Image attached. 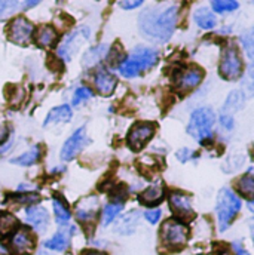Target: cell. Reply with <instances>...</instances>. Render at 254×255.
Instances as JSON below:
<instances>
[{
	"mask_svg": "<svg viewBox=\"0 0 254 255\" xmlns=\"http://www.w3.org/2000/svg\"><path fill=\"white\" fill-rule=\"evenodd\" d=\"M138 218H140V214L137 211H131L128 215H125L122 218V221L118 224L116 232L118 233H122V235H131L135 230V227H137Z\"/></svg>",
	"mask_w": 254,
	"mask_h": 255,
	"instance_id": "obj_23",
	"label": "cell"
},
{
	"mask_svg": "<svg viewBox=\"0 0 254 255\" xmlns=\"http://www.w3.org/2000/svg\"><path fill=\"white\" fill-rule=\"evenodd\" d=\"M220 255H229L228 253H223V254H220Z\"/></svg>",
	"mask_w": 254,
	"mask_h": 255,
	"instance_id": "obj_43",
	"label": "cell"
},
{
	"mask_svg": "<svg viewBox=\"0 0 254 255\" xmlns=\"http://www.w3.org/2000/svg\"><path fill=\"white\" fill-rule=\"evenodd\" d=\"M238 190H240V193H241L246 199H249V200L253 199L254 181L253 175H252V171H250L249 174H246V175L238 181Z\"/></svg>",
	"mask_w": 254,
	"mask_h": 255,
	"instance_id": "obj_27",
	"label": "cell"
},
{
	"mask_svg": "<svg viewBox=\"0 0 254 255\" xmlns=\"http://www.w3.org/2000/svg\"><path fill=\"white\" fill-rule=\"evenodd\" d=\"M39 1H22L21 4L24 6V7H31V6H36Z\"/></svg>",
	"mask_w": 254,
	"mask_h": 255,
	"instance_id": "obj_40",
	"label": "cell"
},
{
	"mask_svg": "<svg viewBox=\"0 0 254 255\" xmlns=\"http://www.w3.org/2000/svg\"><path fill=\"white\" fill-rule=\"evenodd\" d=\"M177 157H179V160H180V162H186V160H189V157H191V150H189V148L179 150Z\"/></svg>",
	"mask_w": 254,
	"mask_h": 255,
	"instance_id": "obj_37",
	"label": "cell"
},
{
	"mask_svg": "<svg viewBox=\"0 0 254 255\" xmlns=\"http://www.w3.org/2000/svg\"><path fill=\"white\" fill-rule=\"evenodd\" d=\"M25 221L39 233L46 232L49 224V214L42 206H30L25 209Z\"/></svg>",
	"mask_w": 254,
	"mask_h": 255,
	"instance_id": "obj_11",
	"label": "cell"
},
{
	"mask_svg": "<svg viewBox=\"0 0 254 255\" xmlns=\"http://www.w3.org/2000/svg\"><path fill=\"white\" fill-rule=\"evenodd\" d=\"M243 104H244V97H243V94L238 92V91L232 92V94L228 97V100H226V103H225V106H223V115L231 116V113L238 112V110L243 107Z\"/></svg>",
	"mask_w": 254,
	"mask_h": 255,
	"instance_id": "obj_24",
	"label": "cell"
},
{
	"mask_svg": "<svg viewBox=\"0 0 254 255\" xmlns=\"http://www.w3.org/2000/svg\"><path fill=\"white\" fill-rule=\"evenodd\" d=\"M214 122H216V116L211 109H208V107L196 109L191 115L188 132L191 136H193L196 141H199L202 144L211 138Z\"/></svg>",
	"mask_w": 254,
	"mask_h": 255,
	"instance_id": "obj_4",
	"label": "cell"
},
{
	"mask_svg": "<svg viewBox=\"0 0 254 255\" xmlns=\"http://www.w3.org/2000/svg\"><path fill=\"white\" fill-rule=\"evenodd\" d=\"M232 247H234V250H235V253H237V255H250L238 242H234L232 244Z\"/></svg>",
	"mask_w": 254,
	"mask_h": 255,
	"instance_id": "obj_39",
	"label": "cell"
},
{
	"mask_svg": "<svg viewBox=\"0 0 254 255\" xmlns=\"http://www.w3.org/2000/svg\"><path fill=\"white\" fill-rule=\"evenodd\" d=\"M164 197V187L161 184H155L152 187H149L147 190H144L143 193H140L138 199L141 203L144 205H156V203H161Z\"/></svg>",
	"mask_w": 254,
	"mask_h": 255,
	"instance_id": "obj_21",
	"label": "cell"
},
{
	"mask_svg": "<svg viewBox=\"0 0 254 255\" xmlns=\"http://www.w3.org/2000/svg\"><path fill=\"white\" fill-rule=\"evenodd\" d=\"M211 6L217 13H228V12H234L235 9H238L240 3L237 0H216V1H211Z\"/></svg>",
	"mask_w": 254,
	"mask_h": 255,
	"instance_id": "obj_29",
	"label": "cell"
},
{
	"mask_svg": "<svg viewBox=\"0 0 254 255\" xmlns=\"http://www.w3.org/2000/svg\"><path fill=\"white\" fill-rule=\"evenodd\" d=\"M122 209H124V203H119V202L118 203H115V202L109 203L103 211V226H109L118 217V214Z\"/></svg>",
	"mask_w": 254,
	"mask_h": 255,
	"instance_id": "obj_28",
	"label": "cell"
},
{
	"mask_svg": "<svg viewBox=\"0 0 254 255\" xmlns=\"http://www.w3.org/2000/svg\"><path fill=\"white\" fill-rule=\"evenodd\" d=\"M156 127L155 124H149V122H138L134 127L131 128L129 133L127 136V142L131 150L138 151L141 150L155 135Z\"/></svg>",
	"mask_w": 254,
	"mask_h": 255,
	"instance_id": "obj_8",
	"label": "cell"
},
{
	"mask_svg": "<svg viewBox=\"0 0 254 255\" xmlns=\"http://www.w3.org/2000/svg\"><path fill=\"white\" fill-rule=\"evenodd\" d=\"M241 42H243V45H244V48H246L249 57L253 58V34H252V31L243 34V36H241Z\"/></svg>",
	"mask_w": 254,
	"mask_h": 255,
	"instance_id": "obj_33",
	"label": "cell"
},
{
	"mask_svg": "<svg viewBox=\"0 0 254 255\" xmlns=\"http://www.w3.org/2000/svg\"><path fill=\"white\" fill-rule=\"evenodd\" d=\"M220 124L223 125V127L226 128V129H232L234 127V121H232V116H226V115H222L220 116Z\"/></svg>",
	"mask_w": 254,
	"mask_h": 255,
	"instance_id": "obj_35",
	"label": "cell"
},
{
	"mask_svg": "<svg viewBox=\"0 0 254 255\" xmlns=\"http://www.w3.org/2000/svg\"><path fill=\"white\" fill-rule=\"evenodd\" d=\"M19 1H12V0H0V18H6L7 15L13 13L16 7L19 6Z\"/></svg>",
	"mask_w": 254,
	"mask_h": 255,
	"instance_id": "obj_32",
	"label": "cell"
},
{
	"mask_svg": "<svg viewBox=\"0 0 254 255\" xmlns=\"http://www.w3.org/2000/svg\"><path fill=\"white\" fill-rule=\"evenodd\" d=\"M88 144V138H86V130L85 127L79 128L76 132H73V135L64 142L63 148H61V159L68 162L71 159H74L82 148Z\"/></svg>",
	"mask_w": 254,
	"mask_h": 255,
	"instance_id": "obj_10",
	"label": "cell"
},
{
	"mask_svg": "<svg viewBox=\"0 0 254 255\" xmlns=\"http://www.w3.org/2000/svg\"><path fill=\"white\" fill-rule=\"evenodd\" d=\"M7 133H9V129L6 125H0V144L4 142V139L7 138Z\"/></svg>",
	"mask_w": 254,
	"mask_h": 255,
	"instance_id": "obj_38",
	"label": "cell"
},
{
	"mask_svg": "<svg viewBox=\"0 0 254 255\" xmlns=\"http://www.w3.org/2000/svg\"><path fill=\"white\" fill-rule=\"evenodd\" d=\"M92 91L89 89V88H79V89H76V92H74V95H73V106H79L80 103H83V101H86V100H91L92 98Z\"/></svg>",
	"mask_w": 254,
	"mask_h": 255,
	"instance_id": "obj_31",
	"label": "cell"
},
{
	"mask_svg": "<svg viewBox=\"0 0 254 255\" xmlns=\"http://www.w3.org/2000/svg\"><path fill=\"white\" fill-rule=\"evenodd\" d=\"M193 19L198 24V27L202 28V30H211V28L216 27V16L207 7L196 9L195 15H193Z\"/></svg>",
	"mask_w": 254,
	"mask_h": 255,
	"instance_id": "obj_20",
	"label": "cell"
},
{
	"mask_svg": "<svg viewBox=\"0 0 254 255\" xmlns=\"http://www.w3.org/2000/svg\"><path fill=\"white\" fill-rule=\"evenodd\" d=\"M204 79V71L199 67H191L188 68L179 79V88L183 91H189L196 88Z\"/></svg>",
	"mask_w": 254,
	"mask_h": 255,
	"instance_id": "obj_17",
	"label": "cell"
},
{
	"mask_svg": "<svg viewBox=\"0 0 254 255\" xmlns=\"http://www.w3.org/2000/svg\"><path fill=\"white\" fill-rule=\"evenodd\" d=\"M10 247H12L15 254H30L34 248V238L27 229H19L18 232L13 233V238L10 241Z\"/></svg>",
	"mask_w": 254,
	"mask_h": 255,
	"instance_id": "obj_12",
	"label": "cell"
},
{
	"mask_svg": "<svg viewBox=\"0 0 254 255\" xmlns=\"http://www.w3.org/2000/svg\"><path fill=\"white\" fill-rule=\"evenodd\" d=\"M177 25V6H168L162 10L149 9L138 18L141 34L156 43H165L171 39Z\"/></svg>",
	"mask_w": 254,
	"mask_h": 255,
	"instance_id": "obj_1",
	"label": "cell"
},
{
	"mask_svg": "<svg viewBox=\"0 0 254 255\" xmlns=\"http://www.w3.org/2000/svg\"><path fill=\"white\" fill-rule=\"evenodd\" d=\"M70 121H71V109L68 106H60L48 113L45 119V127L51 124H67Z\"/></svg>",
	"mask_w": 254,
	"mask_h": 255,
	"instance_id": "obj_19",
	"label": "cell"
},
{
	"mask_svg": "<svg viewBox=\"0 0 254 255\" xmlns=\"http://www.w3.org/2000/svg\"><path fill=\"white\" fill-rule=\"evenodd\" d=\"M37 255H52V254H49L48 251H40V253H39Z\"/></svg>",
	"mask_w": 254,
	"mask_h": 255,
	"instance_id": "obj_42",
	"label": "cell"
},
{
	"mask_svg": "<svg viewBox=\"0 0 254 255\" xmlns=\"http://www.w3.org/2000/svg\"><path fill=\"white\" fill-rule=\"evenodd\" d=\"M39 157H40V147L34 145L31 150H28V151H25L24 154H21V156L12 159L10 163L19 165V166H28V165H33Z\"/></svg>",
	"mask_w": 254,
	"mask_h": 255,
	"instance_id": "obj_25",
	"label": "cell"
},
{
	"mask_svg": "<svg viewBox=\"0 0 254 255\" xmlns=\"http://www.w3.org/2000/svg\"><path fill=\"white\" fill-rule=\"evenodd\" d=\"M161 215H162V211L161 209H149V211H146V218L152 224H156L159 221Z\"/></svg>",
	"mask_w": 254,
	"mask_h": 255,
	"instance_id": "obj_34",
	"label": "cell"
},
{
	"mask_svg": "<svg viewBox=\"0 0 254 255\" xmlns=\"http://www.w3.org/2000/svg\"><path fill=\"white\" fill-rule=\"evenodd\" d=\"M31 34H33V24L22 16L15 18L7 27L9 40L16 45H21V46H25L30 42Z\"/></svg>",
	"mask_w": 254,
	"mask_h": 255,
	"instance_id": "obj_9",
	"label": "cell"
},
{
	"mask_svg": "<svg viewBox=\"0 0 254 255\" xmlns=\"http://www.w3.org/2000/svg\"><path fill=\"white\" fill-rule=\"evenodd\" d=\"M94 83H95L97 91H98L101 95L107 97V95H110V94L115 91L118 80H116V77H115L110 71H107L104 67H100V68L95 71Z\"/></svg>",
	"mask_w": 254,
	"mask_h": 255,
	"instance_id": "obj_13",
	"label": "cell"
},
{
	"mask_svg": "<svg viewBox=\"0 0 254 255\" xmlns=\"http://www.w3.org/2000/svg\"><path fill=\"white\" fill-rule=\"evenodd\" d=\"M243 61L240 57V52L235 45H229L225 48L222 54V61H220V74L228 79V80H235L241 77L243 74Z\"/></svg>",
	"mask_w": 254,
	"mask_h": 255,
	"instance_id": "obj_7",
	"label": "cell"
},
{
	"mask_svg": "<svg viewBox=\"0 0 254 255\" xmlns=\"http://www.w3.org/2000/svg\"><path fill=\"white\" fill-rule=\"evenodd\" d=\"M98 208H100V200L97 196L85 197L76 206V217L80 221H91L97 215Z\"/></svg>",
	"mask_w": 254,
	"mask_h": 255,
	"instance_id": "obj_14",
	"label": "cell"
},
{
	"mask_svg": "<svg viewBox=\"0 0 254 255\" xmlns=\"http://www.w3.org/2000/svg\"><path fill=\"white\" fill-rule=\"evenodd\" d=\"M107 52V45H100L97 48H92L89 49L86 54H85V58H83V65L85 67H92L94 64H97Z\"/></svg>",
	"mask_w": 254,
	"mask_h": 255,
	"instance_id": "obj_26",
	"label": "cell"
},
{
	"mask_svg": "<svg viewBox=\"0 0 254 255\" xmlns=\"http://www.w3.org/2000/svg\"><path fill=\"white\" fill-rule=\"evenodd\" d=\"M82 255H106V254H103V253H100V251H85Z\"/></svg>",
	"mask_w": 254,
	"mask_h": 255,
	"instance_id": "obj_41",
	"label": "cell"
},
{
	"mask_svg": "<svg viewBox=\"0 0 254 255\" xmlns=\"http://www.w3.org/2000/svg\"><path fill=\"white\" fill-rule=\"evenodd\" d=\"M73 233H74V227H71V226H63L52 239H49V241L45 242V247L48 250H52V251H64V250H67Z\"/></svg>",
	"mask_w": 254,
	"mask_h": 255,
	"instance_id": "obj_16",
	"label": "cell"
},
{
	"mask_svg": "<svg viewBox=\"0 0 254 255\" xmlns=\"http://www.w3.org/2000/svg\"><path fill=\"white\" fill-rule=\"evenodd\" d=\"M159 55L152 48H135L127 60H124L119 65V71L124 77H137L143 71L150 70L155 64L158 63Z\"/></svg>",
	"mask_w": 254,
	"mask_h": 255,
	"instance_id": "obj_2",
	"label": "cell"
},
{
	"mask_svg": "<svg viewBox=\"0 0 254 255\" xmlns=\"http://www.w3.org/2000/svg\"><path fill=\"white\" fill-rule=\"evenodd\" d=\"M18 227V220L9 212L0 211V238L9 236L12 232H15Z\"/></svg>",
	"mask_w": 254,
	"mask_h": 255,
	"instance_id": "obj_22",
	"label": "cell"
},
{
	"mask_svg": "<svg viewBox=\"0 0 254 255\" xmlns=\"http://www.w3.org/2000/svg\"><path fill=\"white\" fill-rule=\"evenodd\" d=\"M170 208L179 215V217H193V209H192L191 197L180 193V191H173L170 194Z\"/></svg>",
	"mask_w": 254,
	"mask_h": 255,
	"instance_id": "obj_15",
	"label": "cell"
},
{
	"mask_svg": "<svg viewBox=\"0 0 254 255\" xmlns=\"http://www.w3.org/2000/svg\"><path fill=\"white\" fill-rule=\"evenodd\" d=\"M240 209H241L240 197L228 187L222 189L217 196V205H216L220 232H225L231 226V223L234 221V218L237 217Z\"/></svg>",
	"mask_w": 254,
	"mask_h": 255,
	"instance_id": "obj_3",
	"label": "cell"
},
{
	"mask_svg": "<svg viewBox=\"0 0 254 255\" xmlns=\"http://www.w3.org/2000/svg\"><path fill=\"white\" fill-rule=\"evenodd\" d=\"M91 37V30L88 28V27H85V25H82V27H77L74 31H71L65 39L63 40V43L60 45V48H58V55H60V58L65 61V63H68L71 58H73V55L80 49V46L88 40Z\"/></svg>",
	"mask_w": 254,
	"mask_h": 255,
	"instance_id": "obj_6",
	"label": "cell"
},
{
	"mask_svg": "<svg viewBox=\"0 0 254 255\" xmlns=\"http://www.w3.org/2000/svg\"><path fill=\"white\" fill-rule=\"evenodd\" d=\"M54 212H55V220L57 223L63 227L67 226L68 220H70V212L67 209V206H64V203H61L58 199H54Z\"/></svg>",
	"mask_w": 254,
	"mask_h": 255,
	"instance_id": "obj_30",
	"label": "cell"
},
{
	"mask_svg": "<svg viewBox=\"0 0 254 255\" xmlns=\"http://www.w3.org/2000/svg\"><path fill=\"white\" fill-rule=\"evenodd\" d=\"M141 4H143L141 0H137V1H119V6L124 7V9H134V7H138Z\"/></svg>",
	"mask_w": 254,
	"mask_h": 255,
	"instance_id": "obj_36",
	"label": "cell"
},
{
	"mask_svg": "<svg viewBox=\"0 0 254 255\" xmlns=\"http://www.w3.org/2000/svg\"><path fill=\"white\" fill-rule=\"evenodd\" d=\"M189 229L185 223L171 218L167 220L161 227V239L170 248H180L188 242Z\"/></svg>",
	"mask_w": 254,
	"mask_h": 255,
	"instance_id": "obj_5",
	"label": "cell"
},
{
	"mask_svg": "<svg viewBox=\"0 0 254 255\" xmlns=\"http://www.w3.org/2000/svg\"><path fill=\"white\" fill-rule=\"evenodd\" d=\"M58 34L52 25H42L36 33V43L40 48H51L57 43Z\"/></svg>",
	"mask_w": 254,
	"mask_h": 255,
	"instance_id": "obj_18",
	"label": "cell"
}]
</instances>
